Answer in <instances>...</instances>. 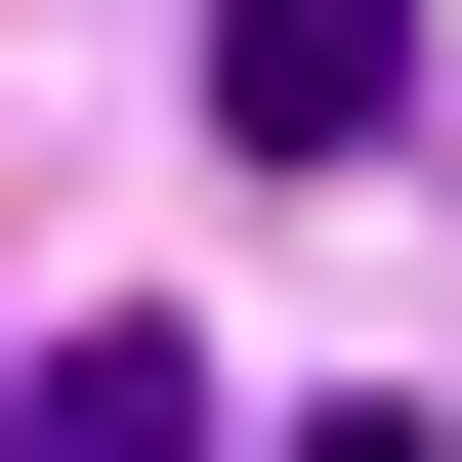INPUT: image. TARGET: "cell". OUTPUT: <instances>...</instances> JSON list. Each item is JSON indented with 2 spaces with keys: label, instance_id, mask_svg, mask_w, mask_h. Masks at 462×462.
Here are the masks:
<instances>
[{
  "label": "cell",
  "instance_id": "obj_1",
  "mask_svg": "<svg viewBox=\"0 0 462 462\" xmlns=\"http://www.w3.org/2000/svg\"><path fill=\"white\" fill-rule=\"evenodd\" d=\"M210 126H253V169H378V126H420V0H253Z\"/></svg>",
  "mask_w": 462,
  "mask_h": 462
},
{
  "label": "cell",
  "instance_id": "obj_2",
  "mask_svg": "<svg viewBox=\"0 0 462 462\" xmlns=\"http://www.w3.org/2000/svg\"><path fill=\"white\" fill-rule=\"evenodd\" d=\"M0 462H210V337H126V294H85V337L0 378Z\"/></svg>",
  "mask_w": 462,
  "mask_h": 462
},
{
  "label": "cell",
  "instance_id": "obj_3",
  "mask_svg": "<svg viewBox=\"0 0 462 462\" xmlns=\"http://www.w3.org/2000/svg\"><path fill=\"white\" fill-rule=\"evenodd\" d=\"M294 462H420V420H294Z\"/></svg>",
  "mask_w": 462,
  "mask_h": 462
}]
</instances>
